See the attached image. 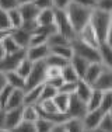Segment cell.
<instances>
[{
    "label": "cell",
    "mask_w": 112,
    "mask_h": 132,
    "mask_svg": "<svg viewBox=\"0 0 112 132\" xmlns=\"http://www.w3.org/2000/svg\"><path fill=\"white\" fill-rule=\"evenodd\" d=\"M23 58H25V49H20V51L14 53H7L4 55V58L0 61V72L6 73V72L15 70L17 65L20 63V61Z\"/></svg>",
    "instance_id": "6"
},
{
    "label": "cell",
    "mask_w": 112,
    "mask_h": 132,
    "mask_svg": "<svg viewBox=\"0 0 112 132\" xmlns=\"http://www.w3.org/2000/svg\"><path fill=\"white\" fill-rule=\"evenodd\" d=\"M4 119H6V110H0V128H4Z\"/></svg>",
    "instance_id": "53"
},
{
    "label": "cell",
    "mask_w": 112,
    "mask_h": 132,
    "mask_svg": "<svg viewBox=\"0 0 112 132\" xmlns=\"http://www.w3.org/2000/svg\"><path fill=\"white\" fill-rule=\"evenodd\" d=\"M55 10V27L58 30V32H60L62 35H64L69 41L74 39L77 37V34L74 32L73 27H71L69 17L66 14V10H59V9H53Z\"/></svg>",
    "instance_id": "4"
},
{
    "label": "cell",
    "mask_w": 112,
    "mask_h": 132,
    "mask_svg": "<svg viewBox=\"0 0 112 132\" xmlns=\"http://www.w3.org/2000/svg\"><path fill=\"white\" fill-rule=\"evenodd\" d=\"M98 53H99V62L105 68H111L112 61V45H108L105 42H101L98 45Z\"/></svg>",
    "instance_id": "20"
},
{
    "label": "cell",
    "mask_w": 112,
    "mask_h": 132,
    "mask_svg": "<svg viewBox=\"0 0 112 132\" xmlns=\"http://www.w3.org/2000/svg\"><path fill=\"white\" fill-rule=\"evenodd\" d=\"M36 27H38V23H36L35 20H27V21H23V24H21L20 28H23L24 31H27V32H30V34H34L36 30Z\"/></svg>",
    "instance_id": "44"
},
{
    "label": "cell",
    "mask_w": 112,
    "mask_h": 132,
    "mask_svg": "<svg viewBox=\"0 0 112 132\" xmlns=\"http://www.w3.org/2000/svg\"><path fill=\"white\" fill-rule=\"evenodd\" d=\"M18 7V0H0V10H13V9Z\"/></svg>",
    "instance_id": "43"
},
{
    "label": "cell",
    "mask_w": 112,
    "mask_h": 132,
    "mask_svg": "<svg viewBox=\"0 0 112 132\" xmlns=\"http://www.w3.org/2000/svg\"><path fill=\"white\" fill-rule=\"evenodd\" d=\"M49 52L53 53L56 56H60V58L66 59L67 62L70 61V58L74 55L73 49H71L70 44H66V45H56V46H49Z\"/></svg>",
    "instance_id": "23"
},
{
    "label": "cell",
    "mask_w": 112,
    "mask_h": 132,
    "mask_svg": "<svg viewBox=\"0 0 112 132\" xmlns=\"http://www.w3.org/2000/svg\"><path fill=\"white\" fill-rule=\"evenodd\" d=\"M112 7V0H97L95 3V9L102 11H111Z\"/></svg>",
    "instance_id": "46"
},
{
    "label": "cell",
    "mask_w": 112,
    "mask_h": 132,
    "mask_svg": "<svg viewBox=\"0 0 112 132\" xmlns=\"http://www.w3.org/2000/svg\"><path fill=\"white\" fill-rule=\"evenodd\" d=\"M63 127L66 129V132H86L83 121L79 118H67L63 122Z\"/></svg>",
    "instance_id": "26"
},
{
    "label": "cell",
    "mask_w": 112,
    "mask_h": 132,
    "mask_svg": "<svg viewBox=\"0 0 112 132\" xmlns=\"http://www.w3.org/2000/svg\"><path fill=\"white\" fill-rule=\"evenodd\" d=\"M45 65L46 66H52V68H59V69H62L66 63H69V62L66 61V59H63V58H60V56H56L53 55V53H49L48 56L45 58Z\"/></svg>",
    "instance_id": "31"
},
{
    "label": "cell",
    "mask_w": 112,
    "mask_h": 132,
    "mask_svg": "<svg viewBox=\"0 0 112 132\" xmlns=\"http://www.w3.org/2000/svg\"><path fill=\"white\" fill-rule=\"evenodd\" d=\"M60 77L63 79V81H71V83H76V81L80 79L79 75H77L76 70L71 68L70 63H66L60 69Z\"/></svg>",
    "instance_id": "27"
},
{
    "label": "cell",
    "mask_w": 112,
    "mask_h": 132,
    "mask_svg": "<svg viewBox=\"0 0 112 132\" xmlns=\"http://www.w3.org/2000/svg\"><path fill=\"white\" fill-rule=\"evenodd\" d=\"M51 132H66V129H64V127H63V122H62V124H55L53 128L51 129Z\"/></svg>",
    "instance_id": "52"
},
{
    "label": "cell",
    "mask_w": 112,
    "mask_h": 132,
    "mask_svg": "<svg viewBox=\"0 0 112 132\" xmlns=\"http://www.w3.org/2000/svg\"><path fill=\"white\" fill-rule=\"evenodd\" d=\"M4 76H6V81H7L8 86H11L13 89L25 90V79H24V77H21L15 70L6 72Z\"/></svg>",
    "instance_id": "17"
},
{
    "label": "cell",
    "mask_w": 112,
    "mask_h": 132,
    "mask_svg": "<svg viewBox=\"0 0 112 132\" xmlns=\"http://www.w3.org/2000/svg\"><path fill=\"white\" fill-rule=\"evenodd\" d=\"M94 9H88L84 7V6H80L77 3L71 2L69 6L66 7V14L69 17V21L73 27L74 32H79L81 28L86 26V24L90 23V17H91V13Z\"/></svg>",
    "instance_id": "2"
},
{
    "label": "cell",
    "mask_w": 112,
    "mask_h": 132,
    "mask_svg": "<svg viewBox=\"0 0 112 132\" xmlns=\"http://www.w3.org/2000/svg\"><path fill=\"white\" fill-rule=\"evenodd\" d=\"M91 92H92L91 84H88L87 81H84L83 79H79V80L76 81V92H74V94H76V96L79 97L81 101L86 103L87 100H88Z\"/></svg>",
    "instance_id": "19"
},
{
    "label": "cell",
    "mask_w": 112,
    "mask_h": 132,
    "mask_svg": "<svg viewBox=\"0 0 112 132\" xmlns=\"http://www.w3.org/2000/svg\"><path fill=\"white\" fill-rule=\"evenodd\" d=\"M52 2H53V9L66 10V7L71 3V0H52Z\"/></svg>",
    "instance_id": "49"
},
{
    "label": "cell",
    "mask_w": 112,
    "mask_h": 132,
    "mask_svg": "<svg viewBox=\"0 0 112 132\" xmlns=\"http://www.w3.org/2000/svg\"><path fill=\"white\" fill-rule=\"evenodd\" d=\"M41 90H42V84L25 90L24 92V105L25 104H31V105L38 104L39 100H41Z\"/></svg>",
    "instance_id": "18"
},
{
    "label": "cell",
    "mask_w": 112,
    "mask_h": 132,
    "mask_svg": "<svg viewBox=\"0 0 112 132\" xmlns=\"http://www.w3.org/2000/svg\"><path fill=\"white\" fill-rule=\"evenodd\" d=\"M73 3H77L80 6H84V7H88V9H95V3L97 0H71Z\"/></svg>",
    "instance_id": "50"
},
{
    "label": "cell",
    "mask_w": 112,
    "mask_h": 132,
    "mask_svg": "<svg viewBox=\"0 0 112 132\" xmlns=\"http://www.w3.org/2000/svg\"><path fill=\"white\" fill-rule=\"evenodd\" d=\"M46 79V65L43 61L39 62H34L32 69H31L30 75L25 79V90L32 89L35 86H39V84H43Z\"/></svg>",
    "instance_id": "5"
},
{
    "label": "cell",
    "mask_w": 112,
    "mask_h": 132,
    "mask_svg": "<svg viewBox=\"0 0 112 132\" xmlns=\"http://www.w3.org/2000/svg\"><path fill=\"white\" fill-rule=\"evenodd\" d=\"M60 76V69L59 68H52V66H46V79H52V77Z\"/></svg>",
    "instance_id": "48"
},
{
    "label": "cell",
    "mask_w": 112,
    "mask_h": 132,
    "mask_svg": "<svg viewBox=\"0 0 112 132\" xmlns=\"http://www.w3.org/2000/svg\"><path fill=\"white\" fill-rule=\"evenodd\" d=\"M34 125H35V129L36 132H51V129L53 128V122L48 121V119H43V118H38L35 122H34Z\"/></svg>",
    "instance_id": "36"
},
{
    "label": "cell",
    "mask_w": 112,
    "mask_h": 132,
    "mask_svg": "<svg viewBox=\"0 0 112 132\" xmlns=\"http://www.w3.org/2000/svg\"><path fill=\"white\" fill-rule=\"evenodd\" d=\"M10 35H11V38L15 41V44H17L21 49H27L28 46H30V39H31V35H32V34L24 31L23 28H15V30H11Z\"/></svg>",
    "instance_id": "14"
},
{
    "label": "cell",
    "mask_w": 112,
    "mask_h": 132,
    "mask_svg": "<svg viewBox=\"0 0 112 132\" xmlns=\"http://www.w3.org/2000/svg\"><path fill=\"white\" fill-rule=\"evenodd\" d=\"M10 32H11V30H0V42H2L7 35H10Z\"/></svg>",
    "instance_id": "54"
},
{
    "label": "cell",
    "mask_w": 112,
    "mask_h": 132,
    "mask_svg": "<svg viewBox=\"0 0 112 132\" xmlns=\"http://www.w3.org/2000/svg\"><path fill=\"white\" fill-rule=\"evenodd\" d=\"M58 93V89H55L53 86L48 83L42 84V90H41V100L39 101H43V100H52L55 97V94Z\"/></svg>",
    "instance_id": "35"
},
{
    "label": "cell",
    "mask_w": 112,
    "mask_h": 132,
    "mask_svg": "<svg viewBox=\"0 0 112 132\" xmlns=\"http://www.w3.org/2000/svg\"><path fill=\"white\" fill-rule=\"evenodd\" d=\"M98 128H99V129H102V131L112 132V115H111V112H105V114L102 115Z\"/></svg>",
    "instance_id": "38"
},
{
    "label": "cell",
    "mask_w": 112,
    "mask_h": 132,
    "mask_svg": "<svg viewBox=\"0 0 112 132\" xmlns=\"http://www.w3.org/2000/svg\"><path fill=\"white\" fill-rule=\"evenodd\" d=\"M102 115H104V112H102L99 108L98 110H92V111H87L86 115L81 118L86 132H90V131L95 129V128H98Z\"/></svg>",
    "instance_id": "10"
},
{
    "label": "cell",
    "mask_w": 112,
    "mask_h": 132,
    "mask_svg": "<svg viewBox=\"0 0 112 132\" xmlns=\"http://www.w3.org/2000/svg\"><path fill=\"white\" fill-rule=\"evenodd\" d=\"M69 63L71 65V68L76 70V73L79 75L80 79H83L84 73H86V69H87V66H88L90 62H87L86 59L80 58V56H77V55H73V56L70 58Z\"/></svg>",
    "instance_id": "22"
},
{
    "label": "cell",
    "mask_w": 112,
    "mask_h": 132,
    "mask_svg": "<svg viewBox=\"0 0 112 132\" xmlns=\"http://www.w3.org/2000/svg\"><path fill=\"white\" fill-rule=\"evenodd\" d=\"M8 18H10V24H11V30H15V28H20L21 24H23V17H21L18 9L15 7L13 10H8L7 11Z\"/></svg>",
    "instance_id": "34"
},
{
    "label": "cell",
    "mask_w": 112,
    "mask_h": 132,
    "mask_svg": "<svg viewBox=\"0 0 112 132\" xmlns=\"http://www.w3.org/2000/svg\"><path fill=\"white\" fill-rule=\"evenodd\" d=\"M104 68L105 66L101 62H91V63H88V66L86 69V73L83 76V80L87 81L88 84H92L97 80V77L101 75V72L104 70Z\"/></svg>",
    "instance_id": "13"
},
{
    "label": "cell",
    "mask_w": 112,
    "mask_h": 132,
    "mask_svg": "<svg viewBox=\"0 0 112 132\" xmlns=\"http://www.w3.org/2000/svg\"><path fill=\"white\" fill-rule=\"evenodd\" d=\"M77 38L80 41H83L84 44H87V45L92 46V48H98L99 45V41L97 38V34H95L94 28L91 27V24H86L81 30L77 32Z\"/></svg>",
    "instance_id": "9"
},
{
    "label": "cell",
    "mask_w": 112,
    "mask_h": 132,
    "mask_svg": "<svg viewBox=\"0 0 112 132\" xmlns=\"http://www.w3.org/2000/svg\"><path fill=\"white\" fill-rule=\"evenodd\" d=\"M10 132H36L35 129V125L34 122H28V121H21L18 125L11 129Z\"/></svg>",
    "instance_id": "37"
},
{
    "label": "cell",
    "mask_w": 112,
    "mask_h": 132,
    "mask_svg": "<svg viewBox=\"0 0 112 132\" xmlns=\"http://www.w3.org/2000/svg\"><path fill=\"white\" fill-rule=\"evenodd\" d=\"M35 21L38 23V26H49V24H53V21H55V10H53V7L39 10Z\"/></svg>",
    "instance_id": "21"
},
{
    "label": "cell",
    "mask_w": 112,
    "mask_h": 132,
    "mask_svg": "<svg viewBox=\"0 0 112 132\" xmlns=\"http://www.w3.org/2000/svg\"><path fill=\"white\" fill-rule=\"evenodd\" d=\"M32 65H34V62H31L30 59L27 58H23L20 61V63L17 65V68H15V72H17L18 75H20L21 77H24V79H27L28 77V75H30V72H31V69H32Z\"/></svg>",
    "instance_id": "29"
},
{
    "label": "cell",
    "mask_w": 112,
    "mask_h": 132,
    "mask_svg": "<svg viewBox=\"0 0 112 132\" xmlns=\"http://www.w3.org/2000/svg\"><path fill=\"white\" fill-rule=\"evenodd\" d=\"M102 93H104V92H99V90H94V89H92V92H91V94H90L88 100L86 101L87 111H92V110H98L99 108L101 98H102Z\"/></svg>",
    "instance_id": "25"
},
{
    "label": "cell",
    "mask_w": 112,
    "mask_h": 132,
    "mask_svg": "<svg viewBox=\"0 0 112 132\" xmlns=\"http://www.w3.org/2000/svg\"><path fill=\"white\" fill-rule=\"evenodd\" d=\"M24 92H25V90L14 89L13 92H11L10 97H8L7 104H6L4 110H13V108L23 107V105H24Z\"/></svg>",
    "instance_id": "16"
},
{
    "label": "cell",
    "mask_w": 112,
    "mask_h": 132,
    "mask_svg": "<svg viewBox=\"0 0 112 132\" xmlns=\"http://www.w3.org/2000/svg\"><path fill=\"white\" fill-rule=\"evenodd\" d=\"M0 110H2V108H0Z\"/></svg>",
    "instance_id": "60"
},
{
    "label": "cell",
    "mask_w": 112,
    "mask_h": 132,
    "mask_svg": "<svg viewBox=\"0 0 112 132\" xmlns=\"http://www.w3.org/2000/svg\"><path fill=\"white\" fill-rule=\"evenodd\" d=\"M38 118H39V114H38V110H36V105H31V104L23 105V121L35 122Z\"/></svg>",
    "instance_id": "28"
},
{
    "label": "cell",
    "mask_w": 112,
    "mask_h": 132,
    "mask_svg": "<svg viewBox=\"0 0 112 132\" xmlns=\"http://www.w3.org/2000/svg\"><path fill=\"white\" fill-rule=\"evenodd\" d=\"M34 4H35L39 10L53 7V2H52V0H35V2H34Z\"/></svg>",
    "instance_id": "47"
},
{
    "label": "cell",
    "mask_w": 112,
    "mask_h": 132,
    "mask_svg": "<svg viewBox=\"0 0 112 132\" xmlns=\"http://www.w3.org/2000/svg\"><path fill=\"white\" fill-rule=\"evenodd\" d=\"M0 30H11L10 18H8L7 11L0 10Z\"/></svg>",
    "instance_id": "42"
},
{
    "label": "cell",
    "mask_w": 112,
    "mask_h": 132,
    "mask_svg": "<svg viewBox=\"0 0 112 132\" xmlns=\"http://www.w3.org/2000/svg\"><path fill=\"white\" fill-rule=\"evenodd\" d=\"M58 92L71 96V94H74V92H76V83H71V81H63L62 86L58 89Z\"/></svg>",
    "instance_id": "41"
},
{
    "label": "cell",
    "mask_w": 112,
    "mask_h": 132,
    "mask_svg": "<svg viewBox=\"0 0 112 132\" xmlns=\"http://www.w3.org/2000/svg\"><path fill=\"white\" fill-rule=\"evenodd\" d=\"M2 46H3V49H4L6 55H7V53H14V52H17V51H20V49H21L20 46L15 44V41L11 38V35H7L4 39L2 41Z\"/></svg>",
    "instance_id": "33"
},
{
    "label": "cell",
    "mask_w": 112,
    "mask_h": 132,
    "mask_svg": "<svg viewBox=\"0 0 112 132\" xmlns=\"http://www.w3.org/2000/svg\"><path fill=\"white\" fill-rule=\"evenodd\" d=\"M66 44H70V41L66 38L64 35H62L60 32H53L46 38V45L48 46H56V45H66Z\"/></svg>",
    "instance_id": "30"
},
{
    "label": "cell",
    "mask_w": 112,
    "mask_h": 132,
    "mask_svg": "<svg viewBox=\"0 0 112 132\" xmlns=\"http://www.w3.org/2000/svg\"><path fill=\"white\" fill-rule=\"evenodd\" d=\"M56 31H58V30H56L55 24H49V26H38L34 34H41V35H43V37H46V38H48L51 34L56 32Z\"/></svg>",
    "instance_id": "40"
},
{
    "label": "cell",
    "mask_w": 112,
    "mask_h": 132,
    "mask_svg": "<svg viewBox=\"0 0 112 132\" xmlns=\"http://www.w3.org/2000/svg\"><path fill=\"white\" fill-rule=\"evenodd\" d=\"M23 121V107L13 110H6V119H4V128L11 131L15 125H18Z\"/></svg>",
    "instance_id": "12"
},
{
    "label": "cell",
    "mask_w": 112,
    "mask_h": 132,
    "mask_svg": "<svg viewBox=\"0 0 112 132\" xmlns=\"http://www.w3.org/2000/svg\"><path fill=\"white\" fill-rule=\"evenodd\" d=\"M18 11H20L23 21L27 20H35L36 15L39 13V9L36 7L34 3H23V4H18Z\"/></svg>",
    "instance_id": "15"
},
{
    "label": "cell",
    "mask_w": 112,
    "mask_h": 132,
    "mask_svg": "<svg viewBox=\"0 0 112 132\" xmlns=\"http://www.w3.org/2000/svg\"><path fill=\"white\" fill-rule=\"evenodd\" d=\"M94 90H99V92H109L112 90V72L111 68H104L101 75L97 77V80L91 84Z\"/></svg>",
    "instance_id": "8"
},
{
    "label": "cell",
    "mask_w": 112,
    "mask_h": 132,
    "mask_svg": "<svg viewBox=\"0 0 112 132\" xmlns=\"http://www.w3.org/2000/svg\"><path fill=\"white\" fill-rule=\"evenodd\" d=\"M70 46L73 49V53L80 58L86 59L87 62H99V53H98V48H92V46L84 44L83 41H80L79 38H74L70 41Z\"/></svg>",
    "instance_id": "3"
},
{
    "label": "cell",
    "mask_w": 112,
    "mask_h": 132,
    "mask_svg": "<svg viewBox=\"0 0 112 132\" xmlns=\"http://www.w3.org/2000/svg\"><path fill=\"white\" fill-rule=\"evenodd\" d=\"M90 24L94 28L97 38L101 42L112 45V14L111 11H102L94 9L90 17Z\"/></svg>",
    "instance_id": "1"
},
{
    "label": "cell",
    "mask_w": 112,
    "mask_h": 132,
    "mask_svg": "<svg viewBox=\"0 0 112 132\" xmlns=\"http://www.w3.org/2000/svg\"><path fill=\"white\" fill-rule=\"evenodd\" d=\"M0 132H10V131L6 129V128H0Z\"/></svg>",
    "instance_id": "59"
},
{
    "label": "cell",
    "mask_w": 112,
    "mask_h": 132,
    "mask_svg": "<svg viewBox=\"0 0 112 132\" xmlns=\"http://www.w3.org/2000/svg\"><path fill=\"white\" fill-rule=\"evenodd\" d=\"M90 132H107V131H102V129H99V128H95V129H92Z\"/></svg>",
    "instance_id": "58"
},
{
    "label": "cell",
    "mask_w": 112,
    "mask_h": 132,
    "mask_svg": "<svg viewBox=\"0 0 112 132\" xmlns=\"http://www.w3.org/2000/svg\"><path fill=\"white\" fill-rule=\"evenodd\" d=\"M6 84H7V81H6V76H4L3 72H0V90H2Z\"/></svg>",
    "instance_id": "55"
},
{
    "label": "cell",
    "mask_w": 112,
    "mask_h": 132,
    "mask_svg": "<svg viewBox=\"0 0 112 132\" xmlns=\"http://www.w3.org/2000/svg\"><path fill=\"white\" fill-rule=\"evenodd\" d=\"M99 110L102 112H112V92H104L101 98V104H99Z\"/></svg>",
    "instance_id": "32"
},
{
    "label": "cell",
    "mask_w": 112,
    "mask_h": 132,
    "mask_svg": "<svg viewBox=\"0 0 112 132\" xmlns=\"http://www.w3.org/2000/svg\"><path fill=\"white\" fill-rule=\"evenodd\" d=\"M45 83H48V84H51V86H53L55 89H59V87L62 86V83H63V79H62L60 76H56V77H52V79L45 80Z\"/></svg>",
    "instance_id": "51"
},
{
    "label": "cell",
    "mask_w": 112,
    "mask_h": 132,
    "mask_svg": "<svg viewBox=\"0 0 112 132\" xmlns=\"http://www.w3.org/2000/svg\"><path fill=\"white\" fill-rule=\"evenodd\" d=\"M4 55H6V52H4V49H3V46H2V42H0V61L4 58Z\"/></svg>",
    "instance_id": "56"
},
{
    "label": "cell",
    "mask_w": 112,
    "mask_h": 132,
    "mask_svg": "<svg viewBox=\"0 0 112 132\" xmlns=\"http://www.w3.org/2000/svg\"><path fill=\"white\" fill-rule=\"evenodd\" d=\"M13 90L14 89L11 86H8V84H6V86L0 90V108L4 110L6 104H7V100H8V97H10V94Z\"/></svg>",
    "instance_id": "39"
},
{
    "label": "cell",
    "mask_w": 112,
    "mask_h": 132,
    "mask_svg": "<svg viewBox=\"0 0 112 132\" xmlns=\"http://www.w3.org/2000/svg\"><path fill=\"white\" fill-rule=\"evenodd\" d=\"M46 44V37L41 35V34H32L30 39V46H36V45H43Z\"/></svg>",
    "instance_id": "45"
},
{
    "label": "cell",
    "mask_w": 112,
    "mask_h": 132,
    "mask_svg": "<svg viewBox=\"0 0 112 132\" xmlns=\"http://www.w3.org/2000/svg\"><path fill=\"white\" fill-rule=\"evenodd\" d=\"M52 101L55 103L56 108H58L59 112H63L66 114L67 111V107H69V101H70V96L69 94H64V93H56L55 97L52 98Z\"/></svg>",
    "instance_id": "24"
},
{
    "label": "cell",
    "mask_w": 112,
    "mask_h": 132,
    "mask_svg": "<svg viewBox=\"0 0 112 132\" xmlns=\"http://www.w3.org/2000/svg\"><path fill=\"white\" fill-rule=\"evenodd\" d=\"M49 46L46 44L43 45H36V46H28L25 49V56L31 62H39L45 61V58L49 55Z\"/></svg>",
    "instance_id": "11"
},
{
    "label": "cell",
    "mask_w": 112,
    "mask_h": 132,
    "mask_svg": "<svg viewBox=\"0 0 112 132\" xmlns=\"http://www.w3.org/2000/svg\"><path fill=\"white\" fill-rule=\"evenodd\" d=\"M35 0H18V4H23V3H34Z\"/></svg>",
    "instance_id": "57"
},
{
    "label": "cell",
    "mask_w": 112,
    "mask_h": 132,
    "mask_svg": "<svg viewBox=\"0 0 112 132\" xmlns=\"http://www.w3.org/2000/svg\"><path fill=\"white\" fill-rule=\"evenodd\" d=\"M87 112V105L86 103L81 101L76 94L70 96V101H69V107H67L66 115L67 118H79L81 119Z\"/></svg>",
    "instance_id": "7"
}]
</instances>
